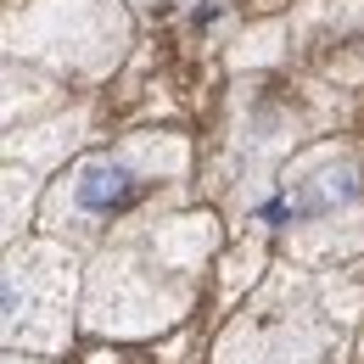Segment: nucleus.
<instances>
[{"mask_svg": "<svg viewBox=\"0 0 364 364\" xmlns=\"http://www.w3.org/2000/svg\"><path fill=\"white\" fill-rule=\"evenodd\" d=\"M336 286V269H269L264 286L247 297V309L225 325L213 364H342L348 319L359 303H342Z\"/></svg>", "mask_w": 364, "mask_h": 364, "instance_id": "obj_3", "label": "nucleus"}, {"mask_svg": "<svg viewBox=\"0 0 364 364\" xmlns=\"http://www.w3.org/2000/svg\"><path fill=\"white\" fill-rule=\"evenodd\" d=\"M219 247L213 213H146L101 241L85 264V331L140 342L180 325Z\"/></svg>", "mask_w": 364, "mask_h": 364, "instance_id": "obj_1", "label": "nucleus"}, {"mask_svg": "<svg viewBox=\"0 0 364 364\" xmlns=\"http://www.w3.org/2000/svg\"><path fill=\"white\" fill-rule=\"evenodd\" d=\"M0 336L6 353H68L73 331L85 325V258L79 247L56 241V235H28L6 247V269H0Z\"/></svg>", "mask_w": 364, "mask_h": 364, "instance_id": "obj_5", "label": "nucleus"}, {"mask_svg": "<svg viewBox=\"0 0 364 364\" xmlns=\"http://www.w3.org/2000/svg\"><path fill=\"white\" fill-rule=\"evenodd\" d=\"M40 168H23V163H6V247L23 241V225L40 219Z\"/></svg>", "mask_w": 364, "mask_h": 364, "instance_id": "obj_8", "label": "nucleus"}, {"mask_svg": "<svg viewBox=\"0 0 364 364\" xmlns=\"http://www.w3.org/2000/svg\"><path fill=\"white\" fill-rule=\"evenodd\" d=\"M269 225L297 269H331L364 252V185L353 151L342 146L303 151L274 191Z\"/></svg>", "mask_w": 364, "mask_h": 364, "instance_id": "obj_4", "label": "nucleus"}, {"mask_svg": "<svg viewBox=\"0 0 364 364\" xmlns=\"http://www.w3.org/2000/svg\"><path fill=\"white\" fill-rule=\"evenodd\" d=\"M185 168H191V146L180 135H135L112 151L68 163L50 180L34 225L56 241H68V247H79V252H95L124 225L157 213L151 202L168 185H180Z\"/></svg>", "mask_w": 364, "mask_h": 364, "instance_id": "obj_2", "label": "nucleus"}, {"mask_svg": "<svg viewBox=\"0 0 364 364\" xmlns=\"http://www.w3.org/2000/svg\"><path fill=\"white\" fill-rule=\"evenodd\" d=\"M79 129H85V112H62L56 124H46V129H34V135H6V163H23V168H40L46 174L56 157H68L73 146H79Z\"/></svg>", "mask_w": 364, "mask_h": 364, "instance_id": "obj_7", "label": "nucleus"}, {"mask_svg": "<svg viewBox=\"0 0 364 364\" xmlns=\"http://www.w3.org/2000/svg\"><path fill=\"white\" fill-rule=\"evenodd\" d=\"M6 364H56V359H23V353H6Z\"/></svg>", "mask_w": 364, "mask_h": 364, "instance_id": "obj_9", "label": "nucleus"}, {"mask_svg": "<svg viewBox=\"0 0 364 364\" xmlns=\"http://www.w3.org/2000/svg\"><path fill=\"white\" fill-rule=\"evenodd\" d=\"M6 40L11 56L28 50L68 73H107L129 46V23L118 0H17L6 17Z\"/></svg>", "mask_w": 364, "mask_h": 364, "instance_id": "obj_6", "label": "nucleus"}, {"mask_svg": "<svg viewBox=\"0 0 364 364\" xmlns=\"http://www.w3.org/2000/svg\"><path fill=\"white\" fill-rule=\"evenodd\" d=\"M135 6H180V0H135Z\"/></svg>", "mask_w": 364, "mask_h": 364, "instance_id": "obj_10", "label": "nucleus"}]
</instances>
